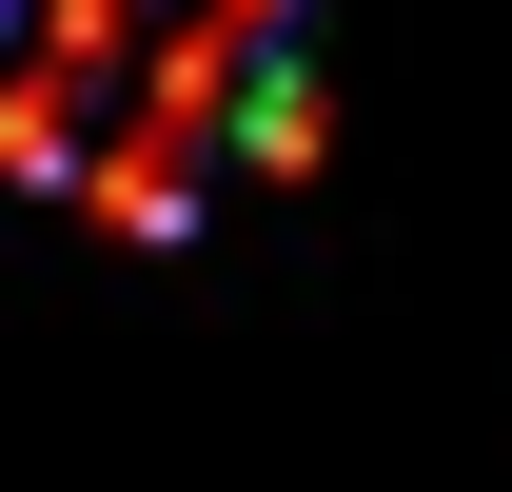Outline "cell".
<instances>
[{
	"label": "cell",
	"mask_w": 512,
	"mask_h": 492,
	"mask_svg": "<svg viewBox=\"0 0 512 492\" xmlns=\"http://www.w3.org/2000/svg\"><path fill=\"white\" fill-rule=\"evenodd\" d=\"M237 138H256V178H316V79H296V60H256Z\"/></svg>",
	"instance_id": "1"
}]
</instances>
